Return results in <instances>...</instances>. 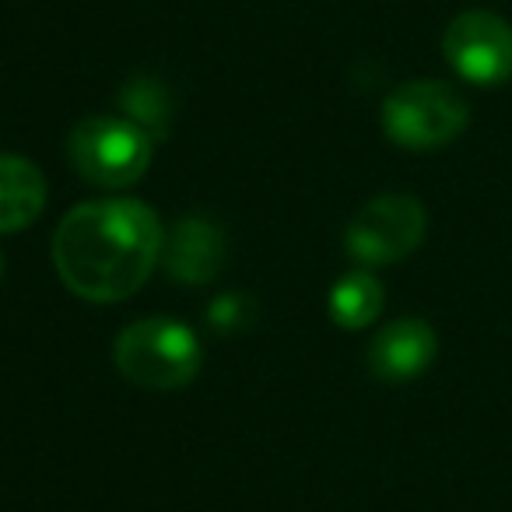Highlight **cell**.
I'll return each mask as SVG.
<instances>
[{"label":"cell","mask_w":512,"mask_h":512,"mask_svg":"<svg viewBox=\"0 0 512 512\" xmlns=\"http://www.w3.org/2000/svg\"><path fill=\"white\" fill-rule=\"evenodd\" d=\"M165 228L148 204L130 197L88 200L60 218L53 267L85 302H123L162 260Z\"/></svg>","instance_id":"6da1fadb"},{"label":"cell","mask_w":512,"mask_h":512,"mask_svg":"<svg viewBox=\"0 0 512 512\" xmlns=\"http://www.w3.org/2000/svg\"><path fill=\"white\" fill-rule=\"evenodd\" d=\"M439 355V337L418 316L386 323L369 344V369L383 383H411L425 376L428 365Z\"/></svg>","instance_id":"52a82bcc"},{"label":"cell","mask_w":512,"mask_h":512,"mask_svg":"<svg viewBox=\"0 0 512 512\" xmlns=\"http://www.w3.org/2000/svg\"><path fill=\"white\" fill-rule=\"evenodd\" d=\"M162 260L179 285H211L225 267V235L207 218H183L165 232Z\"/></svg>","instance_id":"ba28073f"},{"label":"cell","mask_w":512,"mask_h":512,"mask_svg":"<svg viewBox=\"0 0 512 512\" xmlns=\"http://www.w3.org/2000/svg\"><path fill=\"white\" fill-rule=\"evenodd\" d=\"M470 106L446 81H407L383 102V130L407 151H435L467 130Z\"/></svg>","instance_id":"277c9868"},{"label":"cell","mask_w":512,"mask_h":512,"mask_svg":"<svg viewBox=\"0 0 512 512\" xmlns=\"http://www.w3.org/2000/svg\"><path fill=\"white\" fill-rule=\"evenodd\" d=\"M0 274H4V253H0Z\"/></svg>","instance_id":"4fadbf2b"},{"label":"cell","mask_w":512,"mask_h":512,"mask_svg":"<svg viewBox=\"0 0 512 512\" xmlns=\"http://www.w3.org/2000/svg\"><path fill=\"white\" fill-rule=\"evenodd\" d=\"M46 176L22 155H0V235L22 232L43 214Z\"/></svg>","instance_id":"9c48e42d"},{"label":"cell","mask_w":512,"mask_h":512,"mask_svg":"<svg viewBox=\"0 0 512 512\" xmlns=\"http://www.w3.org/2000/svg\"><path fill=\"white\" fill-rule=\"evenodd\" d=\"M386 292L379 285L376 274L369 271H351L330 288V320L344 330H362L369 323H376V316L383 313Z\"/></svg>","instance_id":"30bf717a"},{"label":"cell","mask_w":512,"mask_h":512,"mask_svg":"<svg viewBox=\"0 0 512 512\" xmlns=\"http://www.w3.org/2000/svg\"><path fill=\"white\" fill-rule=\"evenodd\" d=\"M428 214L411 193H383L372 197L351 218L344 232V249L362 267H386L411 256L425 239Z\"/></svg>","instance_id":"5b68a950"},{"label":"cell","mask_w":512,"mask_h":512,"mask_svg":"<svg viewBox=\"0 0 512 512\" xmlns=\"http://www.w3.org/2000/svg\"><path fill=\"white\" fill-rule=\"evenodd\" d=\"M113 362L127 383L141 390H183L197 379L204 351L193 330L169 316L137 320L116 337Z\"/></svg>","instance_id":"7a4b0ae2"},{"label":"cell","mask_w":512,"mask_h":512,"mask_svg":"<svg viewBox=\"0 0 512 512\" xmlns=\"http://www.w3.org/2000/svg\"><path fill=\"white\" fill-rule=\"evenodd\" d=\"M442 53L467 85H505L512 78V25L495 11H463L442 36Z\"/></svg>","instance_id":"8992f818"},{"label":"cell","mask_w":512,"mask_h":512,"mask_svg":"<svg viewBox=\"0 0 512 512\" xmlns=\"http://www.w3.org/2000/svg\"><path fill=\"white\" fill-rule=\"evenodd\" d=\"M120 109L127 113L130 123H137L141 130H148L155 141L169 134L172 102H169V92L162 88V81L144 78V74L134 81H127L123 92H120Z\"/></svg>","instance_id":"8fae6325"},{"label":"cell","mask_w":512,"mask_h":512,"mask_svg":"<svg viewBox=\"0 0 512 512\" xmlns=\"http://www.w3.org/2000/svg\"><path fill=\"white\" fill-rule=\"evenodd\" d=\"M151 155H155V137L127 116H88L74 123L67 137V158L74 172L109 190L134 186L148 172Z\"/></svg>","instance_id":"3957f363"},{"label":"cell","mask_w":512,"mask_h":512,"mask_svg":"<svg viewBox=\"0 0 512 512\" xmlns=\"http://www.w3.org/2000/svg\"><path fill=\"white\" fill-rule=\"evenodd\" d=\"M242 302L246 299H239V295H225V299H218L211 306V316H207V320H211V327L214 330H221V334H232V330H239V327H246L249 323V309H239Z\"/></svg>","instance_id":"7c38bea8"}]
</instances>
